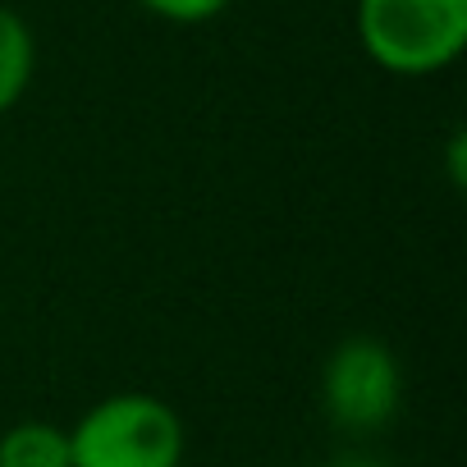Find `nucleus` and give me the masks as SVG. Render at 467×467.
Wrapping results in <instances>:
<instances>
[{
    "label": "nucleus",
    "mask_w": 467,
    "mask_h": 467,
    "mask_svg": "<svg viewBox=\"0 0 467 467\" xmlns=\"http://www.w3.org/2000/svg\"><path fill=\"white\" fill-rule=\"evenodd\" d=\"M37 78V37L28 19L0 5V115H10Z\"/></svg>",
    "instance_id": "obj_4"
},
{
    "label": "nucleus",
    "mask_w": 467,
    "mask_h": 467,
    "mask_svg": "<svg viewBox=\"0 0 467 467\" xmlns=\"http://www.w3.org/2000/svg\"><path fill=\"white\" fill-rule=\"evenodd\" d=\"M138 5H142L151 19H165V24H174V28H197V24L220 19L234 0H138Z\"/></svg>",
    "instance_id": "obj_6"
},
{
    "label": "nucleus",
    "mask_w": 467,
    "mask_h": 467,
    "mask_svg": "<svg viewBox=\"0 0 467 467\" xmlns=\"http://www.w3.org/2000/svg\"><path fill=\"white\" fill-rule=\"evenodd\" d=\"M353 28L376 69L431 78L467 47V0H358Z\"/></svg>",
    "instance_id": "obj_1"
},
{
    "label": "nucleus",
    "mask_w": 467,
    "mask_h": 467,
    "mask_svg": "<svg viewBox=\"0 0 467 467\" xmlns=\"http://www.w3.org/2000/svg\"><path fill=\"white\" fill-rule=\"evenodd\" d=\"M403 403V367L385 339L348 335L321 367V408L339 431L371 435L394 421Z\"/></svg>",
    "instance_id": "obj_3"
},
{
    "label": "nucleus",
    "mask_w": 467,
    "mask_h": 467,
    "mask_svg": "<svg viewBox=\"0 0 467 467\" xmlns=\"http://www.w3.org/2000/svg\"><path fill=\"white\" fill-rule=\"evenodd\" d=\"M0 467H69V431L42 417L15 421L0 435Z\"/></svg>",
    "instance_id": "obj_5"
},
{
    "label": "nucleus",
    "mask_w": 467,
    "mask_h": 467,
    "mask_svg": "<svg viewBox=\"0 0 467 467\" xmlns=\"http://www.w3.org/2000/svg\"><path fill=\"white\" fill-rule=\"evenodd\" d=\"M330 467H385V462H376V458H339Z\"/></svg>",
    "instance_id": "obj_8"
},
{
    "label": "nucleus",
    "mask_w": 467,
    "mask_h": 467,
    "mask_svg": "<svg viewBox=\"0 0 467 467\" xmlns=\"http://www.w3.org/2000/svg\"><path fill=\"white\" fill-rule=\"evenodd\" d=\"M183 417L156 394H106L69 426V467H183Z\"/></svg>",
    "instance_id": "obj_2"
},
{
    "label": "nucleus",
    "mask_w": 467,
    "mask_h": 467,
    "mask_svg": "<svg viewBox=\"0 0 467 467\" xmlns=\"http://www.w3.org/2000/svg\"><path fill=\"white\" fill-rule=\"evenodd\" d=\"M444 174H449V183L458 192L467 188V133L462 129H453L449 142H444Z\"/></svg>",
    "instance_id": "obj_7"
}]
</instances>
